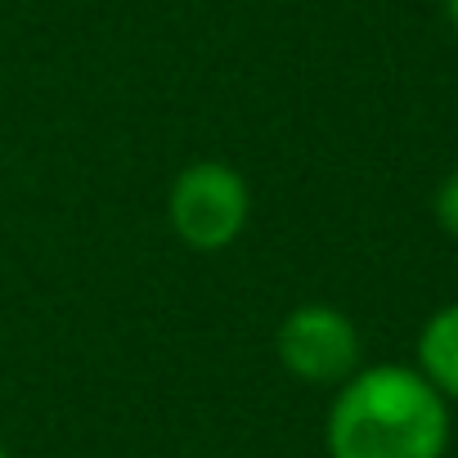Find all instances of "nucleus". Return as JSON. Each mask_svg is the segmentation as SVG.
<instances>
[{
    "mask_svg": "<svg viewBox=\"0 0 458 458\" xmlns=\"http://www.w3.org/2000/svg\"><path fill=\"white\" fill-rule=\"evenodd\" d=\"M328 458H445L449 400L413 364H360L333 395Z\"/></svg>",
    "mask_w": 458,
    "mask_h": 458,
    "instance_id": "1",
    "label": "nucleus"
},
{
    "mask_svg": "<svg viewBox=\"0 0 458 458\" xmlns=\"http://www.w3.org/2000/svg\"><path fill=\"white\" fill-rule=\"evenodd\" d=\"M252 216V189L229 162H193L175 175L166 193V220L175 239L193 252H225L239 243Z\"/></svg>",
    "mask_w": 458,
    "mask_h": 458,
    "instance_id": "2",
    "label": "nucleus"
},
{
    "mask_svg": "<svg viewBox=\"0 0 458 458\" xmlns=\"http://www.w3.org/2000/svg\"><path fill=\"white\" fill-rule=\"evenodd\" d=\"M275 351L293 377L310 386H342L360 369V328L351 324L346 310L310 301L279 324Z\"/></svg>",
    "mask_w": 458,
    "mask_h": 458,
    "instance_id": "3",
    "label": "nucleus"
},
{
    "mask_svg": "<svg viewBox=\"0 0 458 458\" xmlns=\"http://www.w3.org/2000/svg\"><path fill=\"white\" fill-rule=\"evenodd\" d=\"M449 404H458V301L440 306L418 333V364H413Z\"/></svg>",
    "mask_w": 458,
    "mask_h": 458,
    "instance_id": "4",
    "label": "nucleus"
},
{
    "mask_svg": "<svg viewBox=\"0 0 458 458\" xmlns=\"http://www.w3.org/2000/svg\"><path fill=\"white\" fill-rule=\"evenodd\" d=\"M431 211H436V225L445 229V234L458 243V171H449L431 198Z\"/></svg>",
    "mask_w": 458,
    "mask_h": 458,
    "instance_id": "5",
    "label": "nucleus"
},
{
    "mask_svg": "<svg viewBox=\"0 0 458 458\" xmlns=\"http://www.w3.org/2000/svg\"><path fill=\"white\" fill-rule=\"evenodd\" d=\"M445 19H449V28L458 32V0H445Z\"/></svg>",
    "mask_w": 458,
    "mask_h": 458,
    "instance_id": "6",
    "label": "nucleus"
},
{
    "mask_svg": "<svg viewBox=\"0 0 458 458\" xmlns=\"http://www.w3.org/2000/svg\"><path fill=\"white\" fill-rule=\"evenodd\" d=\"M0 458H5V445H0Z\"/></svg>",
    "mask_w": 458,
    "mask_h": 458,
    "instance_id": "7",
    "label": "nucleus"
}]
</instances>
